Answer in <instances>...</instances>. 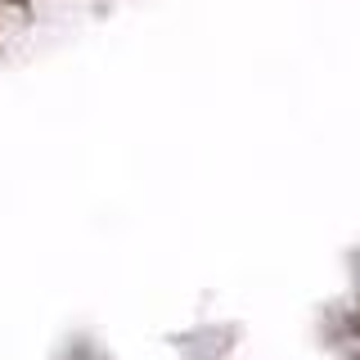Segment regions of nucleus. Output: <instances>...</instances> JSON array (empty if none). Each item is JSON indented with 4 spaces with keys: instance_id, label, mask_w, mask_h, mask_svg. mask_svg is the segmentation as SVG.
I'll list each match as a JSON object with an SVG mask.
<instances>
[{
    "instance_id": "f257e3e1",
    "label": "nucleus",
    "mask_w": 360,
    "mask_h": 360,
    "mask_svg": "<svg viewBox=\"0 0 360 360\" xmlns=\"http://www.w3.org/2000/svg\"><path fill=\"white\" fill-rule=\"evenodd\" d=\"M32 27V5L27 0H0V50L18 45Z\"/></svg>"
}]
</instances>
